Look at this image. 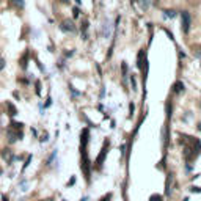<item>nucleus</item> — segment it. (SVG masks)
<instances>
[{
    "label": "nucleus",
    "mask_w": 201,
    "mask_h": 201,
    "mask_svg": "<svg viewBox=\"0 0 201 201\" xmlns=\"http://www.w3.org/2000/svg\"><path fill=\"white\" fill-rule=\"evenodd\" d=\"M88 140H90V130L83 129L82 133H80V167H82V171L85 175V181L90 182L91 181V162L88 157Z\"/></svg>",
    "instance_id": "nucleus-1"
},
{
    "label": "nucleus",
    "mask_w": 201,
    "mask_h": 201,
    "mask_svg": "<svg viewBox=\"0 0 201 201\" xmlns=\"http://www.w3.org/2000/svg\"><path fill=\"white\" fill-rule=\"evenodd\" d=\"M109 146H110V141L105 140L101 153H99L98 157H96V168H102V165H104V162H105V157H107V154H109Z\"/></svg>",
    "instance_id": "nucleus-2"
},
{
    "label": "nucleus",
    "mask_w": 201,
    "mask_h": 201,
    "mask_svg": "<svg viewBox=\"0 0 201 201\" xmlns=\"http://www.w3.org/2000/svg\"><path fill=\"white\" fill-rule=\"evenodd\" d=\"M190 24H192L190 13H189V11H182V13H181V30H182L184 33H189Z\"/></svg>",
    "instance_id": "nucleus-3"
},
{
    "label": "nucleus",
    "mask_w": 201,
    "mask_h": 201,
    "mask_svg": "<svg viewBox=\"0 0 201 201\" xmlns=\"http://www.w3.org/2000/svg\"><path fill=\"white\" fill-rule=\"evenodd\" d=\"M60 29H61L64 33H75V32H77L75 25H74V22H72L71 19H64V21L61 22V25H60Z\"/></svg>",
    "instance_id": "nucleus-4"
},
{
    "label": "nucleus",
    "mask_w": 201,
    "mask_h": 201,
    "mask_svg": "<svg viewBox=\"0 0 201 201\" xmlns=\"http://www.w3.org/2000/svg\"><path fill=\"white\" fill-rule=\"evenodd\" d=\"M101 35L104 38H110V35H112V24H110L109 19H105L104 24L101 25Z\"/></svg>",
    "instance_id": "nucleus-5"
},
{
    "label": "nucleus",
    "mask_w": 201,
    "mask_h": 201,
    "mask_svg": "<svg viewBox=\"0 0 201 201\" xmlns=\"http://www.w3.org/2000/svg\"><path fill=\"white\" fill-rule=\"evenodd\" d=\"M24 137V132L22 129H13V132H8V138L11 143H16L17 140H21Z\"/></svg>",
    "instance_id": "nucleus-6"
},
{
    "label": "nucleus",
    "mask_w": 201,
    "mask_h": 201,
    "mask_svg": "<svg viewBox=\"0 0 201 201\" xmlns=\"http://www.w3.org/2000/svg\"><path fill=\"white\" fill-rule=\"evenodd\" d=\"M173 182H175V178H173V175H168L167 182H165V195H167V196H170V195H171V190H173Z\"/></svg>",
    "instance_id": "nucleus-7"
},
{
    "label": "nucleus",
    "mask_w": 201,
    "mask_h": 201,
    "mask_svg": "<svg viewBox=\"0 0 201 201\" xmlns=\"http://www.w3.org/2000/svg\"><path fill=\"white\" fill-rule=\"evenodd\" d=\"M88 27H90V22L88 21H83L82 22V27H80V33H82V39H87L88 38Z\"/></svg>",
    "instance_id": "nucleus-8"
},
{
    "label": "nucleus",
    "mask_w": 201,
    "mask_h": 201,
    "mask_svg": "<svg viewBox=\"0 0 201 201\" xmlns=\"http://www.w3.org/2000/svg\"><path fill=\"white\" fill-rule=\"evenodd\" d=\"M173 91H175L176 95H179V93H184V83H182V82H176L175 85H173Z\"/></svg>",
    "instance_id": "nucleus-9"
},
{
    "label": "nucleus",
    "mask_w": 201,
    "mask_h": 201,
    "mask_svg": "<svg viewBox=\"0 0 201 201\" xmlns=\"http://www.w3.org/2000/svg\"><path fill=\"white\" fill-rule=\"evenodd\" d=\"M11 3H13V6H14L16 10H24V6H25L24 0H11Z\"/></svg>",
    "instance_id": "nucleus-10"
},
{
    "label": "nucleus",
    "mask_w": 201,
    "mask_h": 201,
    "mask_svg": "<svg viewBox=\"0 0 201 201\" xmlns=\"http://www.w3.org/2000/svg\"><path fill=\"white\" fill-rule=\"evenodd\" d=\"M6 107H8V115H11V116H16V115H17V109H16V107L13 105V104L8 102Z\"/></svg>",
    "instance_id": "nucleus-11"
},
{
    "label": "nucleus",
    "mask_w": 201,
    "mask_h": 201,
    "mask_svg": "<svg viewBox=\"0 0 201 201\" xmlns=\"http://www.w3.org/2000/svg\"><path fill=\"white\" fill-rule=\"evenodd\" d=\"M29 55H30V52L27 50V53L24 55V58L21 60V66H22L24 69H27V66H29Z\"/></svg>",
    "instance_id": "nucleus-12"
},
{
    "label": "nucleus",
    "mask_w": 201,
    "mask_h": 201,
    "mask_svg": "<svg viewBox=\"0 0 201 201\" xmlns=\"http://www.w3.org/2000/svg\"><path fill=\"white\" fill-rule=\"evenodd\" d=\"M164 16L173 19V17H176V11H175V10H165V11H164Z\"/></svg>",
    "instance_id": "nucleus-13"
},
{
    "label": "nucleus",
    "mask_w": 201,
    "mask_h": 201,
    "mask_svg": "<svg viewBox=\"0 0 201 201\" xmlns=\"http://www.w3.org/2000/svg\"><path fill=\"white\" fill-rule=\"evenodd\" d=\"M130 85H132L133 91H137V79H135V75H130Z\"/></svg>",
    "instance_id": "nucleus-14"
},
{
    "label": "nucleus",
    "mask_w": 201,
    "mask_h": 201,
    "mask_svg": "<svg viewBox=\"0 0 201 201\" xmlns=\"http://www.w3.org/2000/svg\"><path fill=\"white\" fill-rule=\"evenodd\" d=\"M121 72H123V77L126 79V77H127V75H126V74H127V64H126V61L121 63Z\"/></svg>",
    "instance_id": "nucleus-15"
},
{
    "label": "nucleus",
    "mask_w": 201,
    "mask_h": 201,
    "mask_svg": "<svg viewBox=\"0 0 201 201\" xmlns=\"http://www.w3.org/2000/svg\"><path fill=\"white\" fill-rule=\"evenodd\" d=\"M10 126H11V129H22L24 124H22V123H14V121H11Z\"/></svg>",
    "instance_id": "nucleus-16"
},
{
    "label": "nucleus",
    "mask_w": 201,
    "mask_h": 201,
    "mask_svg": "<svg viewBox=\"0 0 201 201\" xmlns=\"http://www.w3.org/2000/svg\"><path fill=\"white\" fill-rule=\"evenodd\" d=\"M72 16H74L75 19H77V17L80 16V10H79V8H75V6L72 8Z\"/></svg>",
    "instance_id": "nucleus-17"
},
{
    "label": "nucleus",
    "mask_w": 201,
    "mask_h": 201,
    "mask_svg": "<svg viewBox=\"0 0 201 201\" xmlns=\"http://www.w3.org/2000/svg\"><path fill=\"white\" fill-rule=\"evenodd\" d=\"M27 187H29V182H27V181H22V182H21V190L25 192V190H27Z\"/></svg>",
    "instance_id": "nucleus-18"
},
{
    "label": "nucleus",
    "mask_w": 201,
    "mask_h": 201,
    "mask_svg": "<svg viewBox=\"0 0 201 201\" xmlns=\"http://www.w3.org/2000/svg\"><path fill=\"white\" fill-rule=\"evenodd\" d=\"M32 159H33V157H32V156H29V159H27V162H25V164H24V167H22V171H24V170H25L27 167H29V165H30V162H32Z\"/></svg>",
    "instance_id": "nucleus-19"
},
{
    "label": "nucleus",
    "mask_w": 201,
    "mask_h": 201,
    "mask_svg": "<svg viewBox=\"0 0 201 201\" xmlns=\"http://www.w3.org/2000/svg\"><path fill=\"white\" fill-rule=\"evenodd\" d=\"M149 201H162V196H160V195H153L149 198Z\"/></svg>",
    "instance_id": "nucleus-20"
},
{
    "label": "nucleus",
    "mask_w": 201,
    "mask_h": 201,
    "mask_svg": "<svg viewBox=\"0 0 201 201\" xmlns=\"http://www.w3.org/2000/svg\"><path fill=\"white\" fill-rule=\"evenodd\" d=\"M36 95L38 96L41 95V83H39V82H36Z\"/></svg>",
    "instance_id": "nucleus-21"
},
{
    "label": "nucleus",
    "mask_w": 201,
    "mask_h": 201,
    "mask_svg": "<svg viewBox=\"0 0 201 201\" xmlns=\"http://www.w3.org/2000/svg\"><path fill=\"white\" fill-rule=\"evenodd\" d=\"M36 66H38V68H39V69H41V71H43V72H44V71H46V69H44V66H43V64H41V61H39V60H36Z\"/></svg>",
    "instance_id": "nucleus-22"
},
{
    "label": "nucleus",
    "mask_w": 201,
    "mask_h": 201,
    "mask_svg": "<svg viewBox=\"0 0 201 201\" xmlns=\"http://www.w3.org/2000/svg\"><path fill=\"white\" fill-rule=\"evenodd\" d=\"M133 109H135V107H133V104H132V102H130V105H129V112H130V113H129V115H130V116H132V115H133Z\"/></svg>",
    "instance_id": "nucleus-23"
},
{
    "label": "nucleus",
    "mask_w": 201,
    "mask_h": 201,
    "mask_svg": "<svg viewBox=\"0 0 201 201\" xmlns=\"http://www.w3.org/2000/svg\"><path fill=\"white\" fill-rule=\"evenodd\" d=\"M3 68H5V60H3V58H0V71H2Z\"/></svg>",
    "instance_id": "nucleus-24"
},
{
    "label": "nucleus",
    "mask_w": 201,
    "mask_h": 201,
    "mask_svg": "<svg viewBox=\"0 0 201 201\" xmlns=\"http://www.w3.org/2000/svg\"><path fill=\"white\" fill-rule=\"evenodd\" d=\"M190 190H192L193 193H195V192H198V193H199V192H201V187H192Z\"/></svg>",
    "instance_id": "nucleus-25"
},
{
    "label": "nucleus",
    "mask_w": 201,
    "mask_h": 201,
    "mask_svg": "<svg viewBox=\"0 0 201 201\" xmlns=\"http://www.w3.org/2000/svg\"><path fill=\"white\" fill-rule=\"evenodd\" d=\"M110 196H112L110 193H107V195H105V196H104V198H102L101 201H109V199H110Z\"/></svg>",
    "instance_id": "nucleus-26"
},
{
    "label": "nucleus",
    "mask_w": 201,
    "mask_h": 201,
    "mask_svg": "<svg viewBox=\"0 0 201 201\" xmlns=\"http://www.w3.org/2000/svg\"><path fill=\"white\" fill-rule=\"evenodd\" d=\"M74 182H75V176H72V178L69 179V182H68V185H72Z\"/></svg>",
    "instance_id": "nucleus-27"
},
{
    "label": "nucleus",
    "mask_w": 201,
    "mask_h": 201,
    "mask_svg": "<svg viewBox=\"0 0 201 201\" xmlns=\"http://www.w3.org/2000/svg\"><path fill=\"white\" fill-rule=\"evenodd\" d=\"M49 105H52V98H50V96L47 98V104H46V107H49Z\"/></svg>",
    "instance_id": "nucleus-28"
},
{
    "label": "nucleus",
    "mask_w": 201,
    "mask_h": 201,
    "mask_svg": "<svg viewBox=\"0 0 201 201\" xmlns=\"http://www.w3.org/2000/svg\"><path fill=\"white\" fill-rule=\"evenodd\" d=\"M2 201H8V196H6V195H3V196H2Z\"/></svg>",
    "instance_id": "nucleus-29"
},
{
    "label": "nucleus",
    "mask_w": 201,
    "mask_h": 201,
    "mask_svg": "<svg viewBox=\"0 0 201 201\" xmlns=\"http://www.w3.org/2000/svg\"><path fill=\"white\" fill-rule=\"evenodd\" d=\"M60 2H63V3H68V2H69V0H60Z\"/></svg>",
    "instance_id": "nucleus-30"
},
{
    "label": "nucleus",
    "mask_w": 201,
    "mask_h": 201,
    "mask_svg": "<svg viewBox=\"0 0 201 201\" xmlns=\"http://www.w3.org/2000/svg\"><path fill=\"white\" fill-rule=\"evenodd\" d=\"M80 201H87V198H82V199H80Z\"/></svg>",
    "instance_id": "nucleus-31"
},
{
    "label": "nucleus",
    "mask_w": 201,
    "mask_h": 201,
    "mask_svg": "<svg viewBox=\"0 0 201 201\" xmlns=\"http://www.w3.org/2000/svg\"><path fill=\"white\" fill-rule=\"evenodd\" d=\"M43 201H52V199H43Z\"/></svg>",
    "instance_id": "nucleus-32"
}]
</instances>
